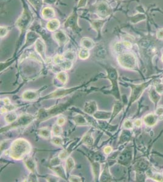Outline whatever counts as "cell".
Masks as SVG:
<instances>
[{
  "mask_svg": "<svg viewBox=\"0 0 163 182\" xmlns=\"http://www.w3.org/2000/svg\"><path fill=\"white\" fill-rule=\"evenodd\" d=\"M123 108V105L120 102L116 103L113 106V110L112 112V116L110 120V123L112 122V120L116 117V116L122 111Z\"/></svg>",
  "mask_w": 163,
  "mask_h": 182,
  "instance_id": "f546056e",
  "label": "cell"
},
{
  "mask_svg": "<svg viewBox=\"0 0 163 182\" xmlns=\"http://www.w3.org/2000/svg\"><path fill=\"white\" fill-rule=\"evenodd\" d=\"M51 130L48 127H44L39 129L37 131V133L40 137L45 138H49L51 137Z\"/></svg>",
  "mask_w": 163,
  "mask_h": 182,
  "instance_id": "83f0119b",
  "label": "cell"
},
{
  "mask_svg": "<svg viewBox=\"0 0 163 182\" xmlns=\"http://www.w3.org/2000/svg\"><path fill=\"white\" fill-rule=\"evenodd\" d=\"M8 111L5 107H3L1 108V113L4 114V113H8Z\"/></svg>",
  "mask_w": 163,
  "mask_h": 182,
  "instance_id": "9f6ffc18",
  "label": "cell"
},
{
  "mask_svg": "<svg viewBox=\"0 0 163 182\" xmlns=\"http://www.w3.org/2000/svg\"><path fill=\"white\" fill-rule=\"evenodd\" d=\"M77 11V9H74L70 15L66 19L63 23V28L65 29H70L74 33L80 34L82 31V29L78 23L79 15Z\"/></svg>",
  "mask_w": 163,
  "mask_h": 182,
  "instance_id": "ba28073f",
  "label": "cell"
},
{
  "mask_svg": "<svg viewBox=\"0 0 163 182\" xmlns=\"http://www.w3.org/2000/svg\"><path fill=\"white\" fill-rule=\"evenodd\" d=\"M75 167V161L72 157L69 156L65 160V169L66 172L70 174Z\"/></svg>",
  "mask_w": 163,
  "mask_h": 182,
  "instance_id": "4316f807",
  "label": "cell"
},
{
  "mask_svg": "<svg viewBox=\"0 0 163 182\" xmlns=\"http://www.w3.org/2000/svg\"><path fill=\"white\" fill-rule=\"evenodd\" d=\"M41 15L44 20H51L54 18L56 16V12L53 8L48 6L44 8L42 10Z\"/></svg>",
  "mask_w": 163,
  "mask_h": 182,
  "instance_id": "ac0fdd59",
  "label": "cell"
},
{
  "mask_svg": "<svg viewBox=\"0 0 163 182\" xmlns=\"http://www.w3.org/2000/svg\"><path fill=\"white\" fill-rule=\"evenodd\" d=\"M50 169H51L55 172V174L60 178L65 180H67L65 172L66 169H65L62 165L59 164L56 166H50Z\"/></svg>",
  "mask_w": 163,
  "mask_h": 182,
  "instance_id": "d4e9b609",
  "label": "cell"
},
{
  "mask_svg": "<svg viewBox=\"0 0 163 182\" xmlns=\"http://www.w3.org/2000/svg\"><path fill=\"white\" fill-rule=\"evenodd\" d=\"M28 180H29V181H38V178L37 177L36 173H32V172H31L28 177Z\"/></svg>",
  "mask_w": 163,
  "mask_h": 182,
  "instance_id": "7dc6e473",
  "label": "cell"
},
{
  "mask_svg": "<svg viewBox=\"0 0 163 182\" xmlns=\"http://www.w3.org/2000/svg\"><path fill=\"white\" fill-rule=\"evenodd\" d=\"M135 125L136 126H140L141 125V122L139 120H136L135 121Z\"/></svg>",
  "mask_w": 163,
  "mask_h": 182,
  "instance_id": "6f0895ef",
  "label": "cell"
},
{
  "mask_svg": "<svg viewBox=\"0 0 163 182\" xmlns=\"http://www.w3.org/2000/svg\"><path fill=\"white\" fill-rule=\"evenodd\" d=\"M66 123V119L64 117H59V118L57 120V123L60 126H63Z\"/></svg>",
  "mask_w": 163,
  "mask_h": 182,
  "instance_id": "f6af8a7d",
  "label": "cell"
},
{
  "mask_svg": "<svg viewBox=\"0 0 163 182\" xmlns=\"http://www.w3.org/2000/svg\"><path fill=\"white\" fill-rule=\"evenodd\" d=\"M71 102L61 103L50 107L48 109H41L36 114V120L39 122L46 121L54 117L58 116L64 112L71 105Z\"/></svg>",
  "mask_w": 163,
  "mask_h": 182,
  "instance_id": "7a4b0ae2",
  "label": "cell"
},
{
  "mask_svg": "<svg viewBox=\"0 0 163 182\" xmlns=\"http://www.w3.org/2000/svg\"><path fill=\"white\" fill-rule=\"evenodd\" d=\"M53 38L59 47H64L70 41L68 36L63 30H58L55 32L53 34Z\"/></svg>",
  "mask_w": 163,
  "mask_h": 182,
  "instance_id": "8fae6325",
  "label": "cell"
},
{
  "mask_svg": "<svg viewBox=\"0 0 163 182\" xmlns=\"http://www.w3.org/2000/svg\"><path fill=\"white\" fill-rule=\"evenodd\" d=\"M24 163L27 169L32 173H36V162L32 157H28L24 160Z\"/></svg>",
  "mask_w": 163,
  "mask_h": 182,
  "instance_id": "cb8c5ba5",
  "label": "cell"
},
{
  "mask_svg": "<svg viewBox=\"0 0 163 182\" xmlns=\"http://www.w3.org/2000/svg\"><path fill=\"white\" fill-rule=\"evenodd\" d=\"M107 71V78L110 81L111 83V89L108 93L112 94L117 100H121V94L119 88L118 86V73L117 70L110 66L104 65L103 66Z\"/></svg>",
  "mask_w": 163,
  "mask_h": 182,
  "instance_id": "277c9868",
  "label": "cell"
},
{
  "mask_svg": "<svg viewBox=\"0 0 163 182\" xmlns=\"http://www.w3.org/2000/svg\"><path fill=\"white\" fill-rule=\"evenodd\" d=\"M117 60L122 67L126 69H133L136 64V58L131 53L123 52L120 54L117 57Z\"/></svg>",
  "mask_w": 163,
  "mask_h": 182,
  "instance_id": "9c48e42d",
  "label": "cell"
},
{
  "mask_svg": "<svg viewBox=\"0 0 163 182\" xmlns=\"http://www.w3.org/2000/svg\"><path fill=\"white\" fill-rule=\"evenodd\" d=\"M83 86H76V87H59L55 90L53 91L52 93L50 94L46 95L45 96L42 100H48V99H60L63 98L64 97H66L73 93L75 91L79 89L82 87Z\"/></svg>",
  "mask_w": 163,
  "mask_h": 182,
  "instance_id": "52a82bcc",
  "label": "cell"
},
{
  "mask_svg": "<svg viewBox=\"0 0 163 182\" xmlns=\"http://www.w3.org/2000/svg\"><path fill=\"white\" fill-rule=\"evenodd\" d=\"M58 156L62 160H66L70 156V152L68 151V150L64 149L59 153Z\"/></svg>",
  "mask_w": 163,
  "mask_h": 182,
  "instance_id": "b9f144b4",
  "label": "cell"
},
{
  "mask_svg": "<svg viewBox=\"0 0 163 182\" xmlns=\"http://www.w3.org/2000/svg\"><path fill=\"white\" fill-rule=\"evenodd\" d=\"M51 142L55 146H62L63 145V140L61 136L54 135L51 137Z\"/></svg>",
  "mask_w": 163,
  "mask_h": 182,
  "instance_id": "e575fe53",
  "label": "cell"
},
{
  "mask_svg": "<svg viewBox=\"0 0 163 182\" xmlns=\"http://www.w3.org/2000/svg\"><path fill=\"white\" fill-rule=\"evenodd\" d=\"M103 151H104V152L105 154L108 155L111 152H112V151H113V148L111 146H105L104 148Z\"/></svg>",
  "mask_w": 163,
  "mask_h": 182,
  "instance_id": "c3c4849f",
  "label": "cell"
},
{
  "mask_svg": "<svg viewBox=\"0 0 163 182\" xmlns=\"http://www.w3.org/2000/svg\"><path fill=\"white\" fill-rule=\"evenodd\" d=\"M93 12L99 19H108L112 14V9L109 5L105 2H99L93 6Z\"/></svg>",
  "mask_w": 163,
  "mask_h": 182,
  "instance_id": "8992f818",
  "label": "cell"
},
{
  "mask_svg": "<svg viewBox=\"0 0 163 182\" xmlns=\"http://www.w3.org/2000/svg\"><path fill=\"white\" fill-rule=\"evenodd\" d=\"M61 161H62V160L59 157V156L55 157L51 160L50 163H49L50 166H56L59 165L61 164Z\"/></svg>",
  "mask_w": 163,
  "mask_h": 182,
  "instance_id": "60d3db41",
  "label": "cell"
},
{
  "mask_svg": "<svg viewBox=\"0 0 163 182\" xmlns=\"http://www.w3.org/2000/svg\"><path fill=\"white\" fill-rule=\"evenodd\" d=\"M156 114L158 115H162L163 114V108L160 107L156 110Z\"/></svg>",
  "mask_w": 163,
  "mask_h": 182,
  "instance_id": "db71d44e",
  "label": "cell"
},
{
  "mask_svg": "<svg viewBox=\"0 0 163 182\" xmlns=\"http://www.w3.org/2000/svg\"><path fill=\"white\" fill-rule=\"evenodd\" d=\"M36 120V115H33L29 114H23L19 117H18V119L14 123L9 124L8 126L2 128L1 129V133L8 132L11 129L29 126Z\"/></svg>",
  "mask_w": 163,
  "mask_h": 182,
  "instance_id": "5b68a950",
  "label": "cell"
},
{
  "mask_svg": "<svg viewBox=\"0 0 163 182\" xmlns=\"http://www.w3.org/2000/svg\"><path fill=\"white\" fill-rule=\"evenodd\" d=\"M148 84L149 83H145L144 84L139 85H133L132 86V91L129 100V106H130L133 103H134L141 97L143 91Z\"/></svg>",
  "mask_w": 163,
  "mask_h": 182,
  "instance_id": "30bf717a",
  "label": "cell"
},
{
  "mask_svg": "<svg viewBox=\"0 0 163 182\" xmlns=\"http://www.w3.org/2000/svg\"><path fill=\"white\" fill-rule=\"evenodd\" d=\"M40 37V35L35 31H28L26 35V42L23 47H27L35 44L36 41Z\"/></svg>",
  "mask_w": 163,
  "mask_h": 182,
  "instance_id": "5bb4252c",
  "label": "cell"
},
{
  "mask_svg": "<svg viewBox=\"0 0 163 182\" xmlns=\"http://www.w3.org/2000/svg\"><path fill=\"white\" fill-rule=\"evenodd\" d=\"M40 90H27L22 94V98L25 101H34L39 98Z\"/></svg>",
  "mask_w": 163,
  "mask_h": 182,
  "instance_id": "9a60e30c",
  "label": "cell"
},
{
  "mask_svg": "<svg viewBox=\"0 0 163 182\" xmlns=\"http://www.w3.org/2000/svg\"><path fill=\"white\" fill-rule=\"evenodd\" d=\"M156 88V91H158L159 93H163V85L158 84Z\"/></svg>",
  "mask_w": 163,
  "mask_h": 182,
  "instance_id": "816d5d0a",
  "label": "cell"
},
{
  "mask_svg": "<svg viewBox=\"0 0 163 182\" xmlns=\"http://www.w3.org/2000/svg\"><path fill=\"white\" fill-rule=\"evenodd\" d=\"M52 132L53 133L54 135H59L61 136L63 132V129L62 126L59 125L57 123L53 125L52 128Z\"/></svg>",
  "mask_w": 163,
  "mask_h": 182,
  "instance_id": "74e56055",
  "label": "cell"
},
{
  "mask_svg": "<svg viewBox=\"0 0 163 182\" xmlns=\"http://www.w3.org/2000/svg\"><path fill=\"white\" fill-rule=\"evenodd\" d=\"M115 1H116V2H120V1H121V0H115Z\"/></svg>",
  "mask_w": 163,
  "mask_h": 182,
  "instance_id": "680465c9",
  "label": "cell"
},
{
  "mask_svg": "<svg viewBox=\"0 0 163 182\" xmlns=\"http://www.w3.org/2000/svg\"><path fill=\"white\" fill-rule=\"evenodd\" d=\"M56 78L63 84H66L68 80V75L65 70L59 72L56 74Z\"/></svg>",
  "mask_w": 163,
  "mask_h": 182,
  "instance_id": "f1b7e54d",
  "label": "cell"
},
{
  "mask_svg": "<svg viewBox=\"0 0 163 182\" xmlns=\"http://www.w3.org/2000/svg\"><path fill=\"white\" fill-rule=\"evenodd\" d=\"M80 45L82 47L91 50L95 47V42L91 38L88 37H83L80 40Z\"/></svg>",
  "mask_w": 163,
  "mask_h": 182,
  "instance_id": "603a6c76",
  "label": "cell"
},
{
  "mask_svg": "<svg viewBox=\"0 0 163 182\" xmlns=\"http://www.w3.org/2000/svg\"><path fill=\"white\" fill-rule=\"evenodd\" d=\"M98 110L97 104L96 101L94 100H90L87 102L83 107L84 112L90 115L93 116V115Z\"/></svg>",
  "mask_w": 163,
  "mask_h": 182,
  "instance_id": "2e32d148",
  "label": "cell"
},
{
  "mask_svg": "<svg viewBox=\"0 0 163 182\" xmlns=\"http://www.w3.org/2000/svg\"><path fill=\"white\" fill-rule=\"evenodd\" d=\"M60 26V22L57 18H53L51 20H49L46 24V29L52 32H55L59 30Z\"/></svg>",
  "mask_w": 163,
  "mask_h": 182,
  "instance_id": "ffe728a7",
  "label": "cell"
},
{
  "mask_svg": "<svg viewBox=\"0 0 163 182\" xmlns=\"http://www.w3.org/2000/svg\"><path fill=\"white\" fill-rule=\"evenodd\" d=\"M66 60L74 62L76 60V52L72 50H67L63 54Z\"/></svg>",
  "mask_w": 163,
  "mask_h": 182,
  "instance_id": "836d02e7",
  "label": "cell"
},
{
  "mask_svg": "<svg viewBox=\"0 0 163 182\" xmlns=\"http://www.w3.org/2000/svg\"><path fill=\"white\" fill-rule=\"evenodd\" d=\"M88 20H89L88 21L90 22L92 28L97 32V38H100L101 37L102 29L105 24L108 21V19L102 20L99 18V19H94V20H90V19Z\"/></svg>",
  "mask_w": 163,
  "mask_h": 182,
  "instance_id": "7c38bea8",
  "label": "cell"
},
{
  "mask_svg": "<svg viewBox=\"0 0 163 182\" xmlns=\"http://www.w3.org/2000/svg\"><path fill=\"white\" fill-rule=\"evenodd\" d=\"M94 138L92 135V130L90 129L87 131L81 139V142L87 146L91 147L94 145Z\"/></svg>",
  "mask_w": 163,
  "mask_h": 182,
  "instance_id": "d6986e66",
  "label": "cell"
},
{
  "mask_svg": "<svg viewBox=\"0 0 163 182\" xmlns=\"http://www.w3.org/2000/svg\"><path fill=\"white\" fill-rule=\"evenodd\" d=\"M157 37L159 39H163V29H160L157 32Z\"/></svg>",
  "mask_w": 163,
  "mask_h": 182,
  "instance_id": "f907efd6",
  "label": "cell"
},
{
  "mask_svg": "<svg viewBox=\"0 0 163 182\" xmlns=\"http://www.w3.org/2000/svg\"><path fill=\"white\" fill-rule=\"evenodd\" d=\"M144 122L146 123L147 125L148 126H153L156 122V117L154 115L150 114L145 116L144 119Z\"/></svg>",
  "mask_w": 163,
  "mask_h": 182,
  "instance_id": "8d00e7d4",
  "label": "cell"
},
{
  "mask_svg": "<svg viewBox=\"0 0 163 182\" xmlns=\"http://www.w3.org/2000/svg\"><path fill=\"white\" fill-rule=\"evenodd\" d=\"M32 6L36 10L37 13L42 12V8L43 6L44 0H28Z\"/></svg>",
  "mask_w": 163,
  "mask_h": 182,
  "instance_id": "484cf974",
  "label": "cell"
},
{
  "mask_svg": "<svg viewBox=\"0 0 163 182\" xmlns=\"http://www.w3.org/2000/svg\"><path fill=\"white\" fill-rule=\"evenodd\" d=\"M34 44L36 53L44 61H46L47 58L46 57V44L44 40L40 37L36 41Z\"/></svg>",
  "mask_w": 163,
  "mask_h": 182,
  "instance_id": "4fadbf2b",
  "label": "cell"
},
{
  "mask_svg": "<svg viewBox=\"0 0 163 182\" xmlns=\"http://www.w3.org/2000/svg\"><path fill=\"white\" fill-rule=\"evenodd\" d=\"M59 0H44V3L48 5H54Z\"/></svg>",
  "mask_w": 163,
  "mask_h": 182,
  "instance_id": "681fc988",
  "label": "cell"
},
{
  "mask_svg": "<svg viewBox=\"0 0 163 182\" xmlns=\"http://www.w3.org/2000/svg\"><path fill=\"white\" fill-rule=\"evenodd\" d=\"M73 63H74V62L65 59L61 64L58 65V66L60 69H62L63 70L66 71V70H70L73 67Z\"/></svg>",
  "mask_w": 163,
  "mask_h": 182,
  "instance_id": "d6a6232c",
  "label": "cell"
},
{
  "mask_svg": "<svg viewBox=\"0 0 163 182\" xmlns=\"http://www.w3.org/2000/svg\"><path fill=\"white\" fill-rule=\"evenodd\" d=\"M108 167L107 166L104 168V171L102 172V174L100 175L99 180L101 181H108L111 180V176L108 171Z\"/></svg>",
  "mask_w": 163,
  "mask_h": 182,
  "instance_id": "1f68e13d",
  "label": "cell"
},
{
  "mask_svg": "<svg viewBox=\"0 0 163 182\" xmlns=\"http://www.w3.org/2000/svg\"><path fill=\"white\" fill-rule=\"evenodd\" d=\"M91 167L93 174L94 178V181H99L100 175V170H101V166L99 162L93 160L91 161Z\"/></svg>",
  "mask_w": 163,
  "mask_h": 182,
  "instance_id": "44dd1931",
  "label": "cell"
},
{
  "mask_svg": "<svg viewBox=\"0 0 163 182\" xmlns=\"http://www.w3.org/2000/svg\"><path fill=\"white\" fill-rule=\"evenodd\" d=\"M23 6V10L20 17L17 19L15 22L16 28L20 31V34L23 35L29 29L32 24L34 18V15L31 11L29 6L25 2V0H22Z\"/></svg>",
  "mask_w": 163,
  "mask_h": 182,
  "instance_id": "3957f363",
  "label": "cell"
},
{
  "mask_svg": "<svg viewBox=\"0 0 163 182\" xmlns=\"http://www.w3.org/2000/svg\"><path fill=\"white\" fill-rule=\"evenodd\" d=\"M32 150L31 144L25 138H20L15 140L8 150L9 155L15 160L23 159L30 154Z\"/></svg>",
  "mask_w": 163,
  "mask_h": 182,
  "instance_id": "6da1fadb",
  "label": "cell"
},
{
  "mask_svg": "<svg viewBox=\"0 0 163 182\" xmlns=\"http://www.w3.org/2000/svg\"><path fill=\"white\" fill-rule=\"evenodd\" d=\"M17 119H18L17 114L14 111L8 112L5 117V120L6 122L8 123V124H11L14 123Z\"/></svg>",
  "mask_w": 163,
  "mask_h": 182,
  "instance_id": "4dcf8cb0",
  "label": "cell"
},
{
  "mask_svg": "<svg viewBox=\"0 0 163 182\" xmlns=\"http://www.w3.org/2000/svg\"><path fill=\"white\" fill-rule=\"evenodd\" d=\"M73 120L77 126H88L90 124L83 115L79 114L75 115L73 117Z\"/></svg>",
  "mask_w": 163,
  "mask_h": 182,
  "instance_id": "7402d4cb",
  "label": "cell"
},
{
  "mask_svg": "<svg viewBox=\"0 0 163 182\" xmlns=\"http://www.w3.org/2000/svg\"><path fill=\"white\" fill-rule=\"evenodd\" d=\"M112 116V112L99 111L97 110L93 115V117L98 120H110Z\"/></svg>",
  "mask_w": 163,
  "mask_h": 182,
  "instance_id": "e0dca14e",
  "label": "cell"
},
{
  "mask_svg": "<svg viewBox=\"0 0 163 182\" xmlns=\"http://www.w3.org/2000/svg\"><path fill=\"white\" fill-rule=\"evenodd\" d=\"M3 102L5 103V104L6 105V106H8V105H11V100L9 98H5L4 99H3Z\"/></svg>",
  "mask_w": 163,
  "mask_h": 182,
  "instance_id": "f5cc1de1",
  "label": "cell"
},
{
  "mask_svg": "<svg viewBox=\"0 0 163 182\" xmlns=\"http://www.w3.org/2000/svg\"><path fill=\"white\" fill-rule=\"evenodd\" d=\"M69 181L71 182H81L82 181V179L80 177L76 175H71L68 178Z\"/></svg>",
  "mask_w": 163,
  "mask_h": 182,
  "instance_id": "7bdbcfd3",
  "label": "cell"
},
{
  "mask_svg": "<svg viewBox=\"0 0 163 182\" xmlns=\"http://www.w3.org/2000/svg\"><path fill=\"white\" fill-rule=\"evenodd\" d=\"M11 31V28L9 26H1L0 27V34H1V39L4 38L6 36L8 35L9 32Z\"/></svg>",
  "mask_w": 163,
  "mask_h": 182,
  "instance_id": "ab89813d",
  "label": "cell"
},
{
  "mask_svg": "<svg viewBox=\"0 0 163 182\" xmlns=\"http://www.w3.org/2000/svg\"><path fill=\"white\" fill-rule=\"evenodd\" d=\"M88 0H79L78 4L77 5L76 9H79L85 8L88 4Z\"/></svg>",
  "mask_w": 163,
  "mask_h": 182,
  "instance_id": "ee69618b",
  "label": "cell"
},
{
  "mask_svg": "<svg viewBox=\"0 0 163 182\" xmlns=\"http://www.w3.org/2000/svg\"><path fill=\"white\" fill-rule=\"evenodd\" d=\"M133 126V123L128 120H125L124 123V127L126 129H131Z\"/></svg>",
  "mask_w": 163,
  "mask_h": 182,
  "instance_id": "bcb514c9",
  "label": "cell"
},
{
  "mask_svg": "<svg viewBox=\"0 0 163 182\" xmlns=\"http://www.w3.org/2000/svg\"><path fill=\"white\" fill-rule=\"evenodd\" d=\"M56 180V178L53 176H51L49 178H47V181H57V180Z\"/></svg>",
  "mask_w": 163,
  "mask_h": 182,
  "instance_id": "11a10c76",
  "label": "cell"
},
{
  "mask_svg": "<svg viewBox=\"0 0 163 182\" xmlns=\"http://www.w3.org/2000/svg\"><path fill=\"white\" fill-rule=\"evenodd\" d=\"M65 60L63 55L61 54H57L56 55L54 58H53V61L55 64V65L58 66L61 64L64 60Z\"/></svg>",
  "mask_w": 163,
  "mask_h": 182,
  "instance_id": "f35d334b",
  "label": "cell"
},
{
  "mask_svg": "<svg viewBox=\"0 0 163 182\" xmlns=\"http://www.w3.org/2000/svg\"><path fill=\"white\" fill-rule=\"evenodd\" d=\"M162 61H163V55H162Z\"/></svg>",
  "mask_w": 163,
  "mask_h": 182,
  "instance_id": "91938a15",
  "label": "cell"
},
{
  "mask_svg": "<svg viewBox=\"0 0 163 182\" xmlns=\"http://www.w3.org/2000/svg\"><path fill=\"white\" fill-rule=\"evenodd\" d=\"M79 57L80 60H87L88 59L90 56V50L86 49V48H83L82 47L79 51Z\"/></svg>",
  "mask_w": 163,
  "mask_h": 182,
  "instance_id": "d590c367",
  "label": "cell"
}]
</instances>
